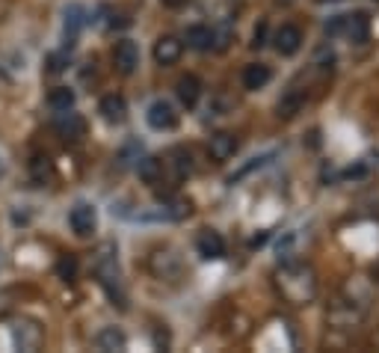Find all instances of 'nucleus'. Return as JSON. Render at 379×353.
<instances>
[{"label": "nucleus", "mask_w": 379, "mask_h": 353, "mask_svg": "<svg viewBox=\"0 0 379 353\" xmlns=\"http://www.w3.org/2000/svg\"><path fill=\"white\" fill-rule=\"evenodd\" d=\"M146 119H148V125L154 131H172V128H178V113H175V107L169 101H154L148 107V113H146Z\"/></svg>", "instance_id": "423d86ee"}, {"label": "nucleus", "mask_w": 379, "mask_h": 353, "mask_svg": "<svg viewBox=\"0 0 379 353\" xmlns=\"http://www.w3.org/2000/svg\"><path fill=\"white\" fill-rule=\"evenodd\" d=\"M12 309V303H9V294H0V318H4L6 312Z\"/></svg>", "instance_id": "a878e982"}, {"label": "nucleus", "mask_w": 379, "mask_h": 353, "mask_svg": "<svg viewBox=\"0 0 379 353\" xmlns=\"http://www.w3.org/2000/svg\"><path fill=\"white\" fill-rule=\"evenodd\" d=\"M98 113L104 116V122H110V125H116V122H122L124 119V113H128V101H124L122 95H104L101 98V104H98Z\"/></svg>", "instance_id": "f8f14e48"}, {"label": "nucleus", "mask_w": 379, "mask_h": 353, "mask_svg": "<svg viewBox=\"0 0 379 353\" xmlns=\"http://www.w3.org/2000/svg\"><path fill=\"white\" fill-rule=\"evenodd\" d=\"M371 30V21L364 12H356V16H344V33L353 39V42H364Z\"/></svg>", "instance_id": "dca6fc26"}, {"label": "nucleus", "mask_w": 379, "mask_h": 353, "mask_svg": "<svg viewBox=\"0 0 379 353\" xmlns=\"http://www.w3.org/2000/svg\"><path fill=\"white\" fill-rule=\"evenodd\" d=\"M270 78H273V72L266 66H261V63H252V66L243 68V87L246 89H261V87L270 83Z\"/></svg>", "instance_id": "f3484780"}, {"label": "nucleus", "mask_w": 379, "mask_h": 353, "mask_svg": "<svg viewBox=\"0 0 379 353\" xmlns=\"http://www.w3.org/2000/svg\"><path fill=\"white\" fill-rule=\"evenodd\" d=\"M83 21H86V9H83L80 4H72L65 9V21H63V33H65V45L72 48L75 45V39H77V33H80V27H83Z\"/></svg>", "instance_id": "9b49d317"}, {"label": "nucleus", "mask_w": 379, "mask_h": 353, "mask_svg": "<svg viewBox=\"0 0 379 353\" xmlns=\"http://www.w3.org/2000/svg\"><path fill=\"white\" fill-rule=\"evenodd\" d=\"M136 173H139V178H143L146 185H160V178H163V161L143 158V161L136 163Z\"/></svg>", "instance_id": "a211bd4d"}, {"label": "nucleus", "mask_w": 379, "mask_h": 353, "mask_svg": "<svg viewBox=\"0 0 379 353\" xmlns=\"http://www.w3.org/2000/svg\"><path fill=\"white\" fill-rule=\"evenodd\" d=\"M4 175H6V163H4V161H0V178H4Z\"/></svg>", "instance_id": "c85d7f7f"}, {"label": "nucleus", "mask_w": 379, "mask_h": 353, "mask_svg": "<svg viewBox=\"0 0 379 353\" xmlns=\"http://www.w3.org/2000/svg\"><path fill=\"white\" fill-rule=\"evenodd\" d=\"M264 36H266V27L261 24L258 30H255V45H264Z\"/></svg>", "instance_id": "cd10ccee"}, {"label": "nucleus", "mask_w": 379, "mask_h": 353, "mask_svg": "<svg viewBox=\"0 0 379 353\" xmlns=\"http://www.w3.org/2000/svg\"><path fill=\"white\" fill-rule=\"evenodd\" d=\"M12 345L24 353H36L45 345V327L33 318H21L12 323Z\"/></svg>", "instance_id": "7ed1b4c3"}, {"label": "nucleus", "mask_w": 379, "mask_h": 353, "mask_svg": "<svg viewBox=\"0 0 379 353\" xmlns=\"http://www.w3.org/2000/svg\"><path fill=\"white\" fill-rule=\"evenodd\" d=\"M68 225L77 237H89L98 229V211L89 202H75V208L68 211Z\"/></svg>", "instance_id": "20e7f679"}, {"label": "nucleus", "mask_w": 379, "mask_h": 353, "mask_svg": "<svg viewBox=\"0 0 379 353\" xmlns=\"http://www.w3.org/2000/svg\"><path fill=\"white\" fill-rule=\"evenodd\" d=\"M65 68V56L63 54H51L48 56V72H63Z\"/></svg>", "instance_id": "393cba45"}, {"label": "nucleus", "mask_w": 379, "mask_h": 353, "mask_svg": "<svg viewBox=\"0 0 379 353\" xmlns=\"http://www.w3.org/2000/svg\"><path fill=\"white\" fill-rule=\"evenodd\" d=\"M175 166H178V175H184L193 169V158H190V151H175Z\"/></svg>", "instance_id": "b1692460"}, {"label": "nucleus", "mask_w": 379, "mask_h": 353, "mask_svg": "<svg viewBox=\"0 0 379 353\" xmlns=\"http://www.w3.org/2000/svg\"><path fill=\"white\" fill-rule=\"evenodd\" d=\"M181 54H184V42L175 36H163L154 45V60H158V66H175L181 60Z\"/></svg>", "instance_id": "1a4fd4ad"}, {"label": "nucleus", "mask_w": 379, "mask_h": 353, "mask_svg": "<svg viewBox=\"0 0 379 353\" xmlns=\"http://www.w3.org/2000/svg\"><path fill=\"white\" fill-rule=\"evenodd\" d=\"M95 345H98V350H124L128 347V338H124V333L119 327H104L95 335Z\"/></svg>", "instance_id": "2eb2a0df"}, {"label": "nucleus", "mask_w": 379, "mask_h": 353, "mask_svg": "<svg viewBox=\"0 0 379 353\" xmlns=\"http://www.w3.org/2000/svg\"><path fill=\"white\" fill-rule=\"evenodd\" d=\"M30 175L36 185H45V181L53 178V163L48 158H41V154H36V158L30 161Z\"/></svg>", "instance_id": "412c9836"}, {"label": "nucleus", "mask_w": 379, "mask_h": 353, "mask_svg": "<svg viewBox=\"0 0 379 353\" xmlns=\"http://www.w3.org/2000/svg\"><path fill=\"white\" fill-rule=\"evenodd\" d=\"M113 63L122 75H131L134 68L139 66V48H136V42L131 39H122L116 42V48H113Z\"/></svg>", "instance_id": "6e6552de"}, {"label": "nucleus", "mask_w": 379, "mask_h": 353, "mask_svg": "<svg viewBox=\"0 0 379 353\" xmlns=\"http://www.w3.org/2000/svg\"><path fill=\"white\" fill-rule=\"evenodd\" d=\"M57 273H60V279H75L77 276V261L72 259V256H65V259H60V264H57Z\"/></svg>", "instance_id": "5701e85b"}, {"label": "nucleus", "mask_w": 379, "mask_h": 353, "mask_svg": "<svg viewBox=\"0 0 379 353\" xmlns=\"http://www.w3.org/2000/svg\"><path fill=\"white\" fill-rule=\"evenodd\" d=\"M300 42H302V33H300V27H293V24H285L282 30L276 33V48H278V54H285V56L297 54Z\"/></svg>", "instance_id": "ddd939ff"}, {"label": "nucleus", "mask_w": 379, "mask_h": 353, "mask_svg": "<svg viewBox=\"0 0 379 353\" xmlns=\"http://www.w3.org/2000/svg\"><path fill=\"white\" fill-rule=\"evenodd\" d=\"M195 249H199V256L207 259V261H217L226 256V241H222V235L214 232V229H205L199 232V237H195Z\"/></svg>", "instance_id": "0eeeda50"}, {"label": "nucleus", "mask_w": 379, "mask_h": 353, "mask_svg": "<svg viewBox=\"0 0 379 353\" xmlns=\"http://www.w3.org/2000/svg\"><path fill=\"white\" fill-rule=\"evenodd\" d=\"M151 271L158 276H169V271H178V259H172V252H154Z\"/></svg>", "instance_id": "4be33fe9"}, {"label": "nucleus", "mask_w": 379, "mask_h": 353, "mask_svg": "<svg viewBox=\"0 0 379 353\" xmlns=\"http://www.w3.org/2000/svg\"><path fill=\"white\" fill-rule=\"evenodd\" d=\"M199 95H202V80L195 78V75H187V78L178 80V98H181V104L195 107V104H199Z\"/></svg>", "instance_id": "4468645a"}, {"label": "nucleus", "mask_w": 379, "mask_h": 353, "mask_svg": "<svg viewBox=\"0 0 379 353\" xmlns=\"http://www.w3.org/2000/svg\"><path fill=\"white\" fill-rule=\"evenodd\" d=\"M207 151H210V158L214 161H229V158H234V151H237V137L229 134V131H219V134L210 137Z\"/></svg>", "instance_id": "9d476101"}, {"label": "nucleus", "mask_w": 379, "mask_h": 353, "mask_svg": "<svg viewBox=\"0 0 379 353\" xmlns=\"http://www.w3.org/2000/svg\"><path fill=\"white\" fill-rule=\"evenodd\" d=\"M48 107L51 110H68V107H75V92L68 89V87H53L48 92Z\"/></svg>", "instance_id": "aec40b11"}, {"label": "nucleus", "mask_w": 379, "mask_h": 353, "mask_svg": "<svg viewBox=\"0 0 379 353\" xmlns=\"http://www.w3.org/2000/svg\"><path fill=\"white\" fill-rule=\"evenodd\" d=\"M278 285H282L285 297L293 303H305L314 297V276H311V271H305V267H288V271H282Z\"/></svg>", "instance_id": "f03ea898"}, {"label": "nucleus", "mask_w": 379, "mask_h": 353, "mask_svg": "<svg viewBox=\"0 0 379 353\" xmlns=\"http://www.w3.org/2000/svg\"><path fill=\"white\" fill-rule=\"evenodd\" d=\"M53 128H57V134H60L63 140H72V143H77V140L86 137V122H83V116H80V113H75L72 107L57 113V122H53Z\"/></svg>", "instance_id": "39448f33"}, {"label": "nucleus", "mask_w": 379, "mask_h": 353, "mask_svg": "<svg viewBox=\"0 0 379 353\" xmlns=\"http://www.w3.org/2000/svg\"><path fill=\"white\" fill-rule=\"evenodd\" d=\"M163 6H169V9H181V6H187V0H163Z\"/></svg>", "instance_id": "bb28decb"}, {"label": "nucleus", "mask_w": 379, "mask_h": 353, "mask_svg": "<svg viewBox=\"0 0 379 353\" xmlns=\"http://www.w3.org/2000/svg\"><path fill=\"white\" fill-rule=\"evenodd\" d=\"M187 45L195 48V51H207L210 45H214V30L210 27H202V24H195L187 30Z\"/></svg>", "instance_id": "6ab92c4d"}, {"label": "nucleus", "mask_w": 379, "mask_h": 353, "mask_svg": "<svg viewBox=\"0 0 379 353\" xmlns=\"http://www.w3.org/2000/svg\"><path fill=\"white\" fill-rule=\"evenodd\" d=\"M95 271H98V279H101V285L110 291V297H119V306L124 309V294H122V282H119V261H116V249L113 247H101L95 259Z\"/></svg>", "instance_id": "f257e3e1"}]
</instances>
